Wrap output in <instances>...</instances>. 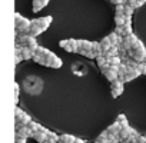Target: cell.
Wrapping results in <instances>:
<instances>
[{
    "label": "cell",
    "mask_w": 146,
    "mask_h": 143,
    "mask_svg": "<svg viewBox=\"0 0 146 143\" xmlns=\"http://www.w3.org/2000/svg\"><path fill=\"white\" fill-rule=\"evenodd\" d=\"M27 142V137L25 136H20V134H15V143H26Z\"/></svg>",
    "instance_id": "d6a6232c"
},
{
    "label": "cell",
    "mask_w": 146,
    "mask_h": 143,
    "mask_svg": "<svg viewBox=\"0 0 146 143\" xmlns=\"http://www.w3.org/2000/svg\"><path fill=\"white\" fill-rule=\"evenodd\" d=\"M52 22H53V17H52V16H44V17H39V19H35V20H32V23H33V24H37V26H40L43 30L49 29V26L52 24Z\"/></svg>",
    "instance_id": "8992f818"
},
{
    "label": "cell",
    "mask_w": 146,
    "mask_h": 143,
    "mask_svg": "<svg viewBox=\"0 0 146 143\" xmlns=\"http://www.w3.org/2000/svg\"><path fill=\"white\" fill-rule=\"evenodd\" d=\"M127 54H129L133 60H136L137 63H143L145 59H146V49H145L143 43H142L140 40H137V42L132 46V49L127 52Z\"/></svg>",
    "instance_id": "6da1fadb"
},
{
    "label": "cell",
    "mask_w": 146,
    "mask_h": 143,
    "mask_svg": "<svg viewBox=\"0 0 146 143\" xmlns=\"http://www.w3.org/2000/svg\"><path fill=\"white\" fill-rule=\"evenodd\" d=\"M116 122H119L120 124H125V123H127V119H126V116H125V115H119Z\"/></svg>",
    "instance_id": "d590c367"
},
{
    "label": "cell",
    "mask_w": 146,
    "mask_h": 143,
    "mask_svg": "<svg viewBox=\"0 0 146 143\" xmlns=\"http://www.w3.org/2000/svg\"><path fill=\"white\" fill-rule=\"evenodd\" d=\"M120 137L119 134H109V143H120Z\"/></svg>",
    "instance_id": "1f68e13d"
},
{
    "label": "cell",
    "mask_w": 146,
    "mask_h": 143,
    "mask_svg": "<svg viewBox=\"0 0 146 143\" xmlns=\"http://www.w3.org/2000/svg\"><path fill=\"white\" fill-rule=\"evenodd\" d=\"M43 32H44V30H43L40 26H37V24H33V23H32V27H30V34H32V36H35V37H36V36L42 34Z\"/></svg>",
    "instance_id": "44dd1931"
},
{
    "label": "cell",
    "mask_w": 146,
    "mask_h": 143,
    "mask_svg": "<svg viewBox=\"0 0 146 143\" xmlns=\"http://www.w3.org/2000/svg\"><path fill=\"white\" fill-rule=\"evenodd\" d=\"M33 56H35V52L33 50H30L29 47H23V50H22V57H23V60H29V59H33Z\"/></svg>",
    "instance_id": "e0dca14e"
},
{
    "label": "cell",
    "mask_w": 146,
    "mask_h": 143,
    "mask_svg": "<svg viewBox=\"0 0 146 143\" xmlns=\"http://www.w3.org/2000/svg\"><path fill=\"white\" fill-rule=\"evenodd\" d=\"M100 44H102V52H103V54H106V53L110 50V47L113 46L109 37H103V39L100 40Z\"/></svg>",
    "instance_id": "5bb4252c"
},
{
    "label": "cell",
    "mask_w": 146,
    "mask_h": 143,
    "mask_svg": "<svg viewBox=\"0 0 146 143\" xmlns=\"http://www.w3.org/2000/svg\"><path fill=\"white\" fill-rule=\"evenodd\" d=\"M139 64H140V63H137V62L133 60V59L127 60V66H129L130 69H139Z\"/></svg>",
    "instance_id": "836d02e7"
},
{
    "label": "cell",
    "mask_w": 146,
    "mask_h": 143,
    "mask_svg": "<svg viewBox=\"0 0 146 143\" xmlns=\"http://www.w3.org/2000/svg\"><path fill=\"white\" fill-rule=\"evenodd\" d=\"M79 53H80L82 56L88 57V59H96V54H95V52H93V50H80Z\"/></svg>",
    "instance_id": "4316f807"
},
{
    "label": "cell",
    "mask_w": 146,
    "mask_h": 143,
    "mask_svg": "<svg viewBox=\"0 0 146 143\" xmlns=\"http://www.w3.org/2000/svg\"><path fill=\"white\" fill-rule=\"evenodd\" d=\"M142 73L139 72V69H130L129 67V70H127V73L125 75V79H123V83L125 82H132V80H135L136 77H139Z\"/></svg>",
    "instance_id": "ba28073f"
},
{
    "label": "cell",
    "mask_w": 146,
    "mask_h": 143,
    "mask_svg": "<svg viewBox=\"0 0 146 143\" xmlns=\"http://www.w3.org/2000/svg\"><path fill=\"white\" fill-rule=\"evenodd\" d=\"M93 52H95L96 57H99V56H103V52H102V44H100V42H93Z\"/></svg>",
    "instance_id": "603a6c76"
},
{
    "label": "cell",
    "mask_w": 146,
    "mask_h": 143,
    "mask_svg": "<svg viewBox=\"0 0 146 143\" xmlns=\"http://www.w3.org/2000/svg\"><path fill=\"white\" fill-rule=\"evenodd\" d=\"M33 60H35L36 63L42 64V66H47V57H46V56H42V54H36V53H35Z\"/></svg>",
    "instance_id": "ffe728a7"
},
{
    "label": "cell",
    "mask_w": 146,
    "mask_h": 143,
    "mask_svg": "<svg viewBox=\"0 0 146 143\" xmlns=\"http://www.w3.org/2000/svg\"><path fill=\"white\" fill-rule=\"evenodd\" d=\"M120 54V50H119V46H112L110 50L106 53V56H119Z\"/></svg>",
    "instance_id": "83f0119b"
},
{
    "label": "cell",
    "mask_w": 146,
    "mask_h": 143,
    "mask_svg": "<svg viewBox=\"0 0 146 143\" xmlns=\"http://www.w3.org/2000/svg\"><path fill=\"white\" fill-rule=\"evenodd\" d=\"M47 0H33V12L35 13H37V12H40L44 6H47Z\"/></svg>",
    "instance_id": "4fadbf2b"
},
{
    "label": "cell",
    "mask_w": 146,
    "mask_h": 143,
    "mask_svg": "<svg viewBox=\"0 0 146 143\" xmlns=\"http://www.w3.org/2000/svg\"><path fill=\"white\" fill-rule=\"evenodd\" d=\"M22 60H23V57H22V56H15V63H16V64H19Z\"/></svg>",
    "instance_id": "60d3db41"
},
{
    "label": "cell",
    "mask_w": 146,
    "mask_h": 143,
    "mask_svg": "<svg viewBox=\"0 0 146 143\" xmlns=\"http://www.w3.org/2000/svg\"><path fill=\"white\" fill-rule=\"evenodd\" d=\"M120 130H122V124H120L119 122L112 123V124L106 129V132H108L109 134H119V133H120Z\"/></svg>",
    "instance_id": "8fae6325"
},
{
    "label": "cell",
    "mask_w": 146,
    "mask_h": 143,
    "mask_svg": "<svg viewBox=\"0 0 146 143\" xmlns=\"http://www.w3.org/2000/svg\"><path fill=\"white\" fill-rule=\"evenodd\" d=\"M115 24L123 27L126 24V16L125 15H115Z\"/></svg>",
    "instance_id": "d6986e66"
},
{
    "label": "cell",
    "mask_w": 146,
    "mask_h": 143,
    "mask_svg": "<svg viewBox=\"0 0 146 143\" xmlns=\"http://www.w3.org/2000/svg\"><path fill=\"white\" fill-rule=\"evenodd\" d=\"M62 64H63L62 59H60V57H57L53 52H50V53L47 54V67L59 69V67H62Z\"/></svg>",
    "instance_id": "277c9868"
},
{
    "label": "cell",
    "mask_w": 146,
    "mask_h": 143,
    "mask_svg": "<svg viewBox=\"0 0 146 143\" xmlns=\"http://www.w3.org/2000/svg\"><path fill=\"white\" fill-rule=\"evenodd\" d=\"M136 140H137V143H146V136H142V134H139V136L136 137Z\"/></svg>",
    "instance_id": "ab89813d"
},
{
    "label": "cell",
    "mask_w": 146,
    "mask_h": 143,
    "mask_svg": "<svg viewBox=\"0 0 146 143\" xmlns=\"http://www.w3.org/2000/svg\"><path fill=\"white\" fill-rule=\"evenodd\" d=\"M115 32H116L119 36H123V32H125V30H123V27H120V26H116V27H115Z\"/></svg>",
    "instance_id": "f35d334b"
},
{
    "label": "cell",
    "mask_w": 146,
    "mask_h": 143,
    "mask_svg": "<svg viewBox=\"0 0 146 143\" xmlns=\"http://www.w3.org/2000/svg\"><path fill=\"white\" fill-rule=\"evenodd\" d=\"M30 27H32V20L23 17L20 13L15 15V30L23 34H30Z\"/></svg>",
    "instance_id": "7a4b0ae2"
},
{
    "label": "cell",
    "mask_w": 146,
    "mask_h": 143,
    "mask_svg": "<svg viewBox=\"0 0 146 143\" xmlns=\"http://www.w3.org/2000/svg\"><path fill=\"white\" fill-rule=\"evenodd\" d=\"M115 10H116V15H125V5L115 6Z\"/></svg>",
    "instance_id": "e575fe53"
},
{
    "label": "cell",
    "mask_w": 146,
    "mask_h": 143,
    "mask_svg": "<svg viewBox=\"0 0 146 143\" xmlns=\"http://www.w3.org/2000/svg\"><path fill=\"white\" fill-rule=\"evenodd\" d=\"M126 5H129L130 7H133V9H139L143 3L140 2V0H127V3Z\"/></svg>",
    "instance_id": "f1b7e54d"
},
{
    "label": "cell",
    "mask_w": 146,
    "mask_h": 143,
    "mask_svg": "<svg viewBox=\"0 0 146 143\" xmlns=\"http://www.w3.org/2000/svg\"><path fill=\"white\" fill-rule=\"evenodd\" d=\"M133 12H135V9H133V7H130L129 5H125V16H127V17H132Z\"/></svg>",
    "instance_id": "f546056e"
},
{
    "label": "cell",
    "mask_w": 146,
    "mask_h": 143,
    "mask_svg": "<svg viewBox=\"0 0 146 143\" xmlns=\"http://www.w3.org/2000/svg\"><path fill=\"white\" fill-rule=\"evenodd\" d=\"M26 47H29L30 50H33L35 53H36V50L39 49V43L36 42V37L35 36H32V34H29L27 36V39H26V44H25Z\"/></svg>",
    "instance_id": "9c48e42d"
},
{
    "label": "cell",
    "mask_w": 146,
    "mask_h": 143,
    "mask_svg": "<svg viewBox=\"0 0 146 143\" xmlns=\"http://www.w3.org/2000/svg\"><path fill=\"white\" fill-rule=\"evenodd\" d=\"M120 143H125V142H120Z\"/></svg>",
    "instance_id": "7bdbcfd3"
},
{
    "label": "cell",
    "mask_w": 146,
    "mask_h": 143,
    "mask_svg": "<svg viewBox=\"0 0 146 143\" xmlns=\"http://www.w3.org/2000/svg\"><path fill=\"white\" fill-rule=\"evenodd\" d=\"M33 139H35L37 143H47V133H43V132H35Z\"/></svg>",
    "instance_id": "9a60e30c"
},
{
    "label": "cell",
    "mask_w": 146,
    "mask_h": 143,
    "mask_svg": "<svg viewBox=\"0 0 146 143\" xmlns=\"http://www.w3.org/2000/svg\"><path fill=\"white\" fill-rule=\"evenodd\" d=\"M16 133H17V134H20V136H25V137H27V139L35 136V132H33V130H32L29 126H22V127H20V129H19Z\"/></svg>",
    "instance_id": "30bf717a"
},
{
    "label": "cell",
    "mask_w": 146,
    "mask_h": 143,
    "mask_svg": "<svg viewBox=\"0 0 146 143\" xmlns=\"http://www.w3.org/2000/svg\"><path fill=\"white\" fill-rule=\"evenodd\" d=\"M47 2H50V0H47Z\"/></svg>",
    "instance_id": "ee69618b"
},
{
    "label": "cell",
    "mask_w": 146,
    "mask_h": 143,
    "mask_svg": "<svg viewBox=\"0 0 146 143\" xmlns=\"http://www.w3.org/2000/svg\"><path fill=\"white\" fill-rule=\"evenodd\" d=\"M19 122H20V123H22L23 126H29V124H30V123H32L33 120H32L30 115H27V113L25 112V113H23V116L20 117V120H19Z\"/></svg>",
    "instance_id": "cb8c5ba5"
},
{
    "label": "cell",
    "mask_w": 146,
    "mask_h": 143,
    "mask_svg": "<svg viewBox=\"0 0 146 143\" xmlns=\"http://www.w3.org/2000/svg\"><path fill=\"white\" fill-rule=\"evenodd\" d=\"M79 47H80V50H93V42L79 40Z\"/></svg>",
    "instance_id": "2e32d148"
},
{
    "label": "cell",
    "mask_w": 146,
    "mask_h": 143,
    "mask_svg": "<svg viewBox=\"0 0 146 143\" xmlns=\"http://www.w3.org/2000/svg\"><path fill=\"white\" fill-rule=\"evenodd\" d=\"M102 73L112 83V82H115V80L119 79V66H109L108 64V66L102 67Z\"/></svg>",
    "instance_id": "3957f363"
},
{
    "label": "cell",
    "mask_w": 146,
    "mask_h": 143,
    "mask_svg": "<svg viewBox=\"0 0 146 143\" xmlns=\"http://www.w3.org/2000/svg\"><path fill=\"white\" fill-rule=\"evenodd\" d=\"M110 90H112V97H119L123 93V82L122 80H115L110 83Z\"/></svg>",
    "instance_id": "5b68a950"
},
{
    "label": "cell",
    "mask_w": 146,
    "mask_h": 143,
    "mask_svg": "<svg viewBox=\"0 0 146 143\" xmlns=\"http://www.w3.org/2000/svg\"><path fill=\"white\" fill-rule=\"evenodd\" d=\"M75 140H76V137L73 136V134L64 133V134L60 136V142H59V143H75Z\"/></svg>",
    "instance_id": "ac0fdd59"
},
{
    "label": "cell",
    "mask_w": 146,
    "mask_h": 143,
    "mask_svg": "<svg viewBox=\"0 0 146 143\" xmlns=\"http://www.w3.org/2000/svg\"><path fill=\"white\" fill-rule=\"evenodd\" d=\"M19 93H20V87L17 83H15V103H16V106L19 103Z\"/></svg>",
    "instance_id": "4dcf8cb0"
},
{
    "label": "cell",
    "mask_w": 146,
    "mask_h": 143,
    "mask_svg": "<svg viewBox=\"0 0 146 143\" xmlns=\"http://www.w3.org/2000/svg\"><path fill=\"white\" fill-rule=\"evenodd\" d=\"M96 62H98V66L102 69V67H105V66H108V59H106V56L103 54V56H99V57H96Z\"/></svg>",
    "instance_id": "484cf974"
},
{
    "label": "cell",
    "mask_w": 146,
    "mask_h": 143,
    "mask_svg": "<svg viewBox=\"0 0 146 143\" xmlns=\"http://www.w3.org/2000/svg\"><path fill=\"white\" fill-rule=\"evenodd\" d=\"M60 142V136H57L54 132H49L47 134V143H59Z\"/></svg>",
    "instance_id": "7402d4cb"
},
{
    "label": "cell",
    "mask_w": 146,
    "mask_h": 143,
    "mask_svg": "<svg viewBox=\"0 0 146 143\" xmlns=\"http://www.w3.org/2000/svg\"><path fill=\"white\" fill-rule=\"evenodd\" d=\"M95 143H100V142H98V140H96V142H95Z\"/></svg>",
    "instance_id": "b9f144b4"
},
{
    "label": "cell",
    "mask_w": 146,
    "mask_h": 143,
    "mask_svg": "<svg viewBox=\"0 0 146 143\" xmlns=\"http://www.w3.org/2000/svg\"><path fill=\"white\" fill-rule=\"evenodd\" d=\"M139 72H140L142 75H146V63L145 62L139 64Z\"/></svg>",
    "instance_id": "8d00e7d4"
},
{
    "label": "cell",
    "mask_w": 146,
    "mask_h": 143,
    "mask_svg": "<svg viewBox=\"0 0 146 143\" xmlns=\"http://www.w3.org/2000/svg\"><path fill=\"white\" fill-rule=\"evenodd\" d=\"M67 44H69V39H64V40H60V42H59V46L63 47V49H66Z\"/></svg>",
    "instance_id": "74e56055"
},
{
    "label": "cell",
    "mask_w": 146,
    "mask_h": 143,
    "mask_svg": "<svg viewBox=\"0 0 146 143\" xmlns=\"http://www.w3.org/2000/svg\"><path fill=\"white\" fill-rule=\"evenodd\" d=\"M106 56V54H105ZM108 59V64L109 66H120L123 62H122V57L120 56H106Z\"/></svg>",
    "instance_id": "7c38bea8"
},
{
    "label": "cell",
    "mask_w": 146,
    "mask_h": 143,
    "mask_svg": "<svg viewBox=\"0 0 146 143\" xmlns=\"http://www.w3.org/2000/svg\"><path fill=\"white\" fill-rule=\"evenodd\" d=\"M98 142H100V143H109V133L105 130V132H102L99 136H98V139H96Z\"/></svg>",
    "instance_id": "d4e9b609"
},
{
    "label": "cell",
    "mask_w": 146,
    "mask_h": 143,
    "mask_svg": "<svg viewBox=\"0 0 146 143\" xmlns=\"http://www.w3.org/2000/svg\"><path fill=\"white\" fill-rule=\"evenodd\" d=\"M145 136H146V134H145Z\"/></svg>",
    "instance_id": "f6af8a7d"
},
{
    "label": "cell",
    "mask_w": 146,
    "mask_h": 143,
    "mask_svg": "<svg viewBox=\"0 0 146 143\" xmlns=\"http://www.w3.org/2000/svg\"><path fill=\"white\" fill-rule=\"evenodd\" d=\"M132 134H133V129L129 126V123L122 124V130H120V133H119L120 140H122V142H126V140H127Z\"/></svg>",
    "instance_id": "52a82bcc"
}]
</instances>
